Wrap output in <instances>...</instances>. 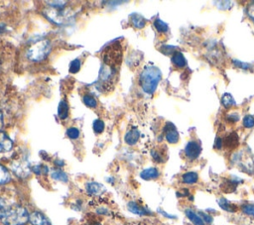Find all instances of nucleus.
<instances>
[{"mask_svg": "<svg viewBox=\"0 0 254 225\" xmlns=\"http://www.w3.org/2000/svg\"><path fill=\"white\" fill-rule=\"evenodd\" d=\"M241 210L244 214L248 215V216H251L254 218V204H251V203H246V204H243L241 206Z\"/></svg>", "mask_w": 254, "mask_h": 225, "instance_id": "nucleus-31", "label": "nucleus"}, {"mask_svg": "<svg viewBox=\"0 0 254 225\" xmlns=\"http://www.w3.org/2000/svg\"><path fill=\"white\" fill-rule=\"evenodd\" d=\"M175 50H176V47H174V46H169V45H165V46H163L161 49H160V51L163 53V54H165V55H171V54H175L176 52H175Z\"/></svg>", "mask_w": 254, "mask_h": 225, "instance_id": "nucleus-36", "label": "nucleus"}, {"mask_svg": "<svg viewBox=\"0 0 254 225\" xmlns=\"http://www.w3.org/2000/svg\"><path fill=\"white\" fill-rule=\"evenodd\" d=\"M58 116L60 119L64 120L68 117V104L67 102L63 99L60 101L59 106H58Z\"/></svg>", "mask_w": 254, "mask_h": 225, "instance_id": "nucleus-19", "label": "nucleus"}, {"mask_svg": "<svg viewBox=\"0 0 254 225\" xmlns=\"http://www.w3.org/2000/svg\"><path fill=\"white\" fill-rule=\"evenodd\" d=\"M11 180V174L6 167L0 164V185L6 184Z\"/></svg>", "mask_w": 254, "mask_h": 225, "instance_id": "nucleus-24", "label": "nucleus"}, {"mask_svg": "<svg viewBox=\"0 0 254 225\" xmlns=\"http://www.w3.org/2000/svg\"><path fill=\"white\" fill-rule=\"evenodd\" d=\"M200 152H201L200 145L195 141H190L185 148V155L190 161L197 159L198 156L200 155Z\"/></svg>", "mask_w": 254, "mask_h": 225, "instance_id": "nucleus-7", "label": "nucleus"}, {"mask_svg": "<svg viewBox=\"0 0 254 225\" xmlns=\"http://www.w3.org/2000/svg\"><path fill=\"white\" fill-rule=\"evenodd\" d=\"M127 208H128V210H129L130 212H132V213H134V214H137V215H140V216L149 215V214L152 213L149 209H147L146 207H144V206L138 204V203L135 202V201H130V202H128Z\"/></svg>", "mask_w": 254, "mask_h": 225, "instance_id": "nucleus-12", "label": "nucleus"}, {"mask_svg": "<svg viewBox=\"0 0 254 225\" xmlns=\"http://www.w3.org/2000/svg\"><path fill=\"white\" fill-rule=\"evenodd\" d=\"M233 64L238 67V68H241V69H248L250 67V64L249 63H246V62H243L241 60H238V59H233L232 60Z\"/></svg>", "mask_w": 254, "mask_h": 225, "instance_id": "nucleus-38", "label": "nucleus"}, {"mask_svg": "<svg viewBox=\"0 0 254 225\" xmlns=\"http://www.w3.org/2000/svg\"><path fill=\"white\" fill-rule=\"evenodd\" d=\"M248 158H249V157H247L246 155H244V154H242V153H239V154H237V155L234 156L233 162H234L237 166H239V168H241V169H243L245 172H246V171L249 172V171L252 170L253 168H254V162H253L252 160H249V161H246V162H245V160H247Z\"/></svg>", "mask_w": 254, "mask_h": 225, "instance_id": "nucleus-9", "label": "nucleus"}, {"mask_svg": "<svg viewBox=\"0 0 254 225\" xmlns=\"http://www.w3.org/2000/svg\"><path fill=\"white\" fill-rule=\"evenodd\" d=\"M224 145L229 148V149H234L238 146L239 144V138L238 135L235 132H232L231 134H229L228 136H226L223 140Z\"/></svg>", "mask_w": 254, "mask_h": 225, "instance_id": "nucleus-18", "label": "nucleus"}, {"mask_svg": "<svg viewBox=\"0 0 254 225\" xmlns=\"http://www.w3.org/2000/svg\"><path fill=\"white\" fill-rule=\"evenodd\" d=\"M154 27L155 29L160 33H167L169 31V26L167 23L162 21L160 18L155 19L154 21Z\"/></svg>", "mask_w": 254, "mask_h": 225, "instance_id": "nucleus-26", "label": "nucleus"}, {"mask_svg": "<svg viewBox=\"0 0 254 225\" xmlns=\"http://www.w3.org/2000/svg\"><path fill=\"white\" fill-rule=\"evenodd\" d=\"M45 17L52 23L57 25H64L69 20L68 12L65 9H53L44 12Z\"/></svg>", "mask_w": 254, "mask_h": 225, "instance_id": "nucleus-5", "label": "nucleus"}, {"mask_svg": "<svg viewBox=\"0 0 254 225\" xmlns=\"http://www.w3.org/2000/svg\"><path fill=\"white\" fill-rule=\"evenodd\" d=\"M29 215L25 207L15 204L6 209L1 222L4 225H25L29 221Z\"/></svg>", "mask_w": 254, "mask_h": 225, "instance_id": "nucleus-2", "label": "nucleus"}, {"mask_svg": "<svg viewBox=\"0 0 254 225\" xmlns=\"http://www.w3.org/2000/svg\"><path fill=\"white\" fill-rule=\"evenodd\" d=\"M6 204H5V201L2 197H0V221L4 215V212L6 211Z\"/></svg>", "mask_w": 254, "mask_h": 225, "instance_id": "nucleus-39", "label": "nucleus"}, {"mask_svg": "<svg viewBox=\"0 0 254 225\" xmlns=\"http://www.w3.org/2000/svg\"><path fill=\"white\" fill-rule=\"evenodd\" d=\"M221 104L223 105L224 108L229 109L235 105V100L230 93H224L221 97Z\"/></svg>", "mask_w": 254, "mask_h": 225, "instance_id": "nucleus-25", "label": "nucleus"}, {"mask_svg": "<svg viewBox=\"0 0 254 225\" xmlns=\"http://www.w3.org/2000/svg\"><path fill=\"white\" fill-rule=\"evenodd\" d=\"M162 78L160 68L154 65L145 66L139 76V84L142 90L147 94H153Z\"/></svg>", "mask_w": 254, "mask_h": 225, "instance_id": "nucleus-1", "label": "nucleus"}, {"mask_svg": "<svg viewBox=\"0 0 254 225\" xmlns=\"http://www.w3.org/2000/svg\"><path fill=\"white\" fill-rule=\"evenodd\" d=\"M159 175H160V172H159L158 169H156V168H148V169H143V170L140 172L141 178H143V179H145V180L155 179V178L159 177Z\"/></svg>", "mask_w": 254, "mask_h": 225, "instance_id": "nucleus-16", "label": "nucleus"}, {"mask_svg": "<svg viewBox=\"0 0 254 225\" xmlns=\"http://www.w3.org/2000/svg\"><path fill=\"white\" fill-rule=\"evenodd\" d=\"M47 4H49L50 7L53 9H64L65 4L67 3L66 1H46Z\"/></svg>", "mask_w": 254, "mask_h": 225, "instance_id": "nucleus-32", "label": "nucleus"}, {"mask_svg": "<svg viewBox=\"0 0 254 225\" xmlns=\"http://www.w3.org/2000/svg\"><path fill=\"white\" fill-rule=\"evenodd\" d=\"M32 171L34 173H36L37 175H42V174H47L48 171H49V169L46 165L39 164V165H36V166L32 167Z\"/></svg>", "mask_w": 254, "mask_h": 225, "instance_id": "nucleus-28", "label": "nucleus"}, {"mask_svg": "<svg viewBox=\"0 0 254 225\" xmlns=\"http://www.w3.org/2000/svg\"><path fill=\"white\" fill-rule=\"evenodd\" d=\"M82 101L89 108H95L97 106L96 99L92 95H90V94H84L82 96Z\"/></svg>", "mask_w": 254, "mask_h": 225, "instance_id": "nucleus-27", "label": "nucleus"}, {"mask_svg": "<svg viewBox=\"0 0 254 225\" xmlns=\"http://www.w3.org/2000/svg\"><path fill=\"white\" fill-rule=\"evenodd\" d=\"M151 155H152V158L156 161V162H158V163H163L164 162V156H163V154L161 153V152H159L158 150H152L151 151Z\"/></svg>", "mask_w": 254, "mask_h": 225, "instance_id": "nucleus-35", "label": "nucleus"}, {"mask_svg": "<svg viewBox=\"0 0 254 225\" xmlns=\"http://www.w3.org/2000/svg\"><path fill=\"white\" fill-rule=\"evenodd\" d=\"M51 177L55 180L62 181V182H67L68 181V176L67 174L63 171L62 169H54L51 171Z\"/></svg>", "mask_w": 254, "mask_h": 225, "instance_id": "nucleus-23", "label": "nucleus"}, {"mask_svg": "<svg viewBox=\"0 0 254 225\" xmlns=\"http://www.w3.org/2000/svg\"><path fill=\"white\" fill-rule=\"evenodd\" d=\"M129 19H130V23L132 24V26L136 29H142L146 25V19L138 13H132L129 16Z\"/></svg>", "mask_w": 254, "mask_h": 225, "instance_id": "nucleus-15", "label": "nucleus"}, {"mask_svg": "<svg viewBox=\"0 0 254 225\" xmlns=\"http://www.w3.org/2000/svg\"><path fill=\"white\" fill-rule=\"evenodd\" d=\"M227 120H228L229 122H232V123L237 122V121L239 120V115H238V114H236V113L228 114V115H227Z\"/></svg>", "mask_w": 254, "mask_h": 225, "instance_id": "nucleus-40", "label": "nucleus"}, {"mask_svg": "<svg viewBox=\"0 0 254 225\" xmlns=\"http://www.w3.org/2000/svg\"><path fill=\"white\" fill-rule=\"evenodd\" d=\"M66 136L71 140H75L79 137V130L75 127H69L66 130Z\"/></svg>", "mask_w": 254, "mask_h": 225, "instance_id": "nucleus-33", "label": "nucleus"}, {"mask_svg": "<svg viewBox=\"0 0 254 225\" xmlns=\"http://www.w3.org/2000/svg\"><path fill=\"white\" fill-rule=\"evenodd\" d=\"M80 66H81V62L78 58H75L73 59L70 63H69V66H68V70L70 73H76L79 71L80 69Z\"/></svg>", "mask_w": 254, "mask_h": 225, "instance_id": "nucleus-30", "label": "nucleus"}, {"mask_svg": "<svg viewBox=\"0 0 254 225\" xmlns=\"http://www.w3.org/2000/svg\"><path fill=\"white\" fill-rule=\"evenodd\" d=\"M158 212H160L162 215H164L165 217H167V218H171V219H174V218H176V216L175 215H171V214H168V213H166L164 210H162V209H158Z\"/></svg>", "mask_w": 254, "mask_h": 225, "instance_id": "nucleus-43", "label": "nucleus"}, {"mask_svg": "<svg viewBox=\"0 0 254 225\" xmlns=\"http://www.w3.org/2000/svg\"><path fill=\"white\" fill-rule=\"evenodd\" d=\"M172 62L180 68H183L187 65V60L186 57L184 56V55L181 52H176L173 56H172Z\"/></svg>", "mask_w": 254, "mask_h": 225, "instance_id": "nucleus-20", "label": "nucleus"}, {"mask_svg": "<svg viewBox=\"0 0 254 225\" xmlns=\"http://www.w3.org/2000/svg\"><path fill=\"white\" fill-rule=\"evenodd\" d=\"M197 214L200 216V218L203 220V222H204L205 224H210V223H212L213 219H212V217H211L209 214H207V213H205V212H203V211H198Z\"/></svg>", "mask_w": 254, "mask_h": 225, "instance_id": "nucleus-37", "label": "nucleus"}, {"mask_svg": "<svg viewBox=\"0 0 254 225\" xmlns=\"http://www.w3.org/2000/svg\"><path fill=\"white\" fill-rule=\"evenodd\" d=\"M164 134L165 138L168 143L170 144H176L179 142V132L175 125L171 122H167L164 127Z\"/></svg>", "mask_w": 254, "mask_h": 225, "instance_id": "nucleus-8", "label": "nucleus"}, {"mask_svg": "<svg viewBox=\"0 0 254 225\" xmlns=\"http://www.w3.org/2000/svg\"><path fill=\"white\" fill-rule=\"evenodd\" d=\"M92 128H93V131L96 134H100V133H102L104 131V128H105L104 122L101 119H96V120L93 121Z\"/></svg>", "mask_w": 254, "mask_h": 225, "instance_id": "nucleus-29", "label": "nucleus"}, {"mask_svg": "<svg viewBox=\"0 0 254 225\" xmlns=\"http://www.w3.org/2000/svg\"><path fill=\"white\" fill-rule=\"evenodd\" d=\"M11 169L16 174L18 177L21 178H26L30 175L32 171V167L30 166L29 162L21 159V160H16L11 164Z\"/></svg>", "mask_w": 254, "mask_h": 225, "instance_id": "nucleus-6", "label": "nucleus"}, {"mask_svg": "<svg viewBox=\"0 0 254 225\" xmlns=\"http://www.w3.org/2000/svg\"><path fill=\"white\" fill-rule=\"evenodd\" d=\"M140 137V132L137 128L133 127L130 130H128L124 136V142L129 145V146H133L135 145Z\"/></svg>", "mask_w": 254, "mask_h": 225, "instance_id": "nucleus-13", "label": "nucleus"}, {"mask_svg": "<svg viewBox=\"0 0 254 225\" xmlns=\"http://www.w3.org/2000/svg\"><path fill=\"white\" fill-rule=\"evenodd\" d=\"M222 145H223V140L219 137H217L215 140H214V148L219 150L222 148Z\"/></svg>", "mask_w": 254, "mask_h": 225, "instance_id": "nucleus-42", "label": "nucleus"}, {"mask_svg": "<svg viewBox=\"0 0 254 225\" xmlns=\"http://www.w3.org/2000/svg\"><path fill=\"white\" fill-rule=\"evenodd\" d=\"M85 190L89 195H100L105 191V187L96 181H89L85 184Z\"/></svg>", "mask_w": 254, "mask_h": 225, "instance_id": "nucleus-11", "label": "nucleus"}, {"mask_svg": "<svg viewBox=\"0 0 254 225\" xmlns=\"http://www.w3.org/2000/svg\"><path fill=\"white\" fill-rule=\"evenodd\" d=\"M243 126L245 128H252L254 126V117L252 115H246L243 118Z\"/></svg>", "mask_w": 254, "mask_h": 225, "instance_id": "nucleus-34", "label": "nucleus"}, {"mask_svg": "<svg viewBox=\"0 0 254 225\" xmlns=\"http://www.w3.org/2000/svg\"><path fill=\"white\" fill-rule=\"evenodd\" d=\"M13 148L11 138L4 132H0V153H7Z\"/></svg>", "mask_w": 254, "mask_h": 225, "instance_id": "nucleus-14", "label": "nucleus"}, {"mask_svg": "<svg viewBox=\"0 0 254 225\" xmlns=\"http://www.w3.org/2000/svg\"><path fill=\"white\" fill-rule=\"evenodd\" d=\"M122 47L119 43L115 42L110 44L108 47L105 48L102 54V60L103 63L117 69V66L120 64L122 59Z\"/></svg>", "mask_w": 254, "mask_h": 225, "instance_id": "nucleus-4", "label": "nucleus"}, {"mask_svg": "<svg viewBox=\"0 0 254 225\" xmlns=\"http://www.w3.org/2000/svg\"><path fill=\"white\" fill-rule=\"evenodd\" d=\"M217 203L219 205V207L227 212H235L237 210V206L233 203H231L230 201H228L227 199L221 197L217 200Z\"/></svg>", "mask_w": 254, "mask_h": 225, "instance_id": "nucleus-21", "label": "nucleus"}, {"mask_svg": "<svg viewBox=\"0 0 254 225\" xmlns=\"http://www.w3.org/2000/svg\"><path fill=\"white\" fill-rule=\"evenodd\" d=\"M182 180L186 184H193L198 180V174L194 171H188L182 175Z\"/></svg>", "mask_w": 254, "mask_h": 225, "instance_id": "nucleus-22", "label": "nucleus"}, {"mask_svg": "<svg viewBox=\"0 0 254 225\" xmlns=\"http://www.w3.org/2000/svg\"><path fill=\"white\" fill-rule=\"evenodd\" d=\"M2 127H3V114H2V111L0 110V132Z\"/></svg>", "mask_w": 254, "mask_h": 225, "instance_id": "nucleus-44", "label": "nucleus"}, {"mask_svg": "<svg viewBox=\"0 0 254 225\" xmlns=\"http://www.w3.org/2000/svg\"><path fill=\"white\" fill-rule=\"evenodd\" d=\"M55 163H56V165H57V166H60V167H63V166H64V162H62V161L57 160Z\"/></svg>", "mask_w": 254, "mask_h": 225, "instance_id": "nucleus-45", "label": "nucleus"}, {"mask_svg": "<svg viewBox=\"0 0 254 225\" xmlns=\"http://www.w3.org/2000/svg\"><path fill=\"white\" fill-rule=\"evenodd\" d=\"M186 216L189 218V220L193 224V225H206L203 220L200 218V216L195 213L193 210H191L190 208H188L185 210Z\"/></svg>", "mask_w": 254, "mask_h": 225, "instance_id": "nucleus-17", "label": "nucleus"}, {"mask_svg": "<svg viewBox=\"0 0 254 225\" xmlns=\"http://www.w3.org/2000/svg\"><path fill=\"white\" fill-rule=\"evenodd\" d=\"M52 51V44L49 40H41L32 45L26 52V57L33 62L45 60Z\"/></svg>", "mask_w": 254, "mask_h": 225, "instance_id": "nucleus-3", "label": "nucleus"}, {"mask_svg": "<svg viewBox=\"0 0 254 225\" xmlns=\"http://www.w3.org/2000/svg\"><path fill=\"white\" fill-rule=\"evenodd\" d=\"M29 222L32 225H52L49 219L40 211H33L29 215Z\"/></svg>", "mask_w": 254, "mask_h": 225, "instance_id": "nucleus-10", "label": "nucleus"}, {"mask_svg": "<svg viewBox=\"0 0 254 225\" xmlns=\"http://www.w3.org/2000/svg\"><path fill=\"white\" fill-rule=\"evenodd\" d=\"M247 14H248V16L251 18V20L254 23V4H250L247 7Z\"/></svg>", "mask_w": 254, "mask_h": 225, "instance_id": "nucleus-41", "label": "nucleus"}]
</instances>
